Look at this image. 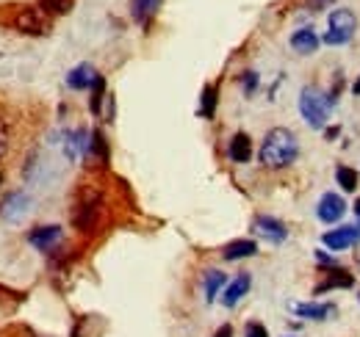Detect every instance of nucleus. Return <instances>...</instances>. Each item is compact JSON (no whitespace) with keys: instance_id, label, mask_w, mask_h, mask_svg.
<instances>
[{"instance_id":"2f4dec72","label":"nucleus","mask_w":360,"mask_h":337,"mask_svg":"<svg viewBox=\"0 0 360 337\" xmlns=\"http://www.w3.org/2000/svg\"><path fill=\"white\" fill-rule=\"evenodd\" d=\"M0 180H3V177H0Z\"/></svg>"},{"instance_id":"cd10ccee","label":"nucleus","mask_w":360,"mask_h":337,"mask_svg":"<svg viewBox=\"0 0 360 337\" xmlns=\"http://www.w3.org/2000/svg\"><path fill=\"white\" fill-rule=\"evenodd\" d=\"M335 0H308V8L311 11H321V8H327V6H333Z\"/></svg>"},{"instance_id":"7c9ffc66","label":"nucleus","mask_w":360,"mask_h":337,"mask_svg":"<svg viewBox=\"0 0 360 337\" xmlns=\"http://www.w3.org/2000/svg\"><path fill=\"white\" fill-rule=\"evenodd\" d=\"M355 213H358V218H360V199L355 202Z\"/></svg>"},{"instance_id":"b1692460","label":"nucleus","mask_w":360,"mask_h":337,"mask_svg":"<svg viewBox=\"0 0 360 337\" xmlns=\"http://www.w3.org/2000/svg\"><path fill=\"white\" fill-rule=\"evenodd\" d=\"M91 155H100L103 161H105V138H103V133H91Z\"/></svg>"},{"instance_id":"4be33fe9","label":"nucleus","mask_w":360,"mask_h":337,"mask_svg":"<svg viewBox=\"0 0 360 337\" xmlns=\"http://www.w3.org/2000/svg\"><path fill=\"white\" fill-rule=\"evenodd\" d=\"M217 111V86H205L202 88V108H200V117H214Z\"/></svg>"},{"instance_id":"4468645a","label":"nucleus","mask_w":360,"mask_h":337,"mask_svg":"<svg viewBox=\"0 0 360 337\" xmlns=\"http://www.w3.org/2000/svg\"><path fill=\"white\" fill-rule=\"evenodd\" d=\"M255 252H258L255 241H247V238H241V241H233V244H227L225 249H222V257H225V260H244V257H252Z\"/></svg>"},{"instance_id":"6e6552de","label":"nucleus","mask_w":360,"mask_h":337,"mask_svg":"<svg viewBox=\"0 0 360 337\" xmlns=\"http://www.w3.org/2000/svg\"><path fill=\"white\" fill-rule=\"evenodd\" d=\"M347 211V202L338 197V194H324L321 199H319V208H316V216L324 221V224H333V221H338L341 216Z\"/></svg>"},{"instance_id":"f8f14e48","label":"nucleus","mask_w":360,"mask_h":337,"mask_svg":"<svg viewBox=\"0 0 360 337\" xmlns=\"http://www.w3.org/2000/svg\"><path fill=\"white\" fill-rule=\"evenodd\" d=\"M97 78H100V75L94 72V67H91V64H78V67H75V70L67 75V86L81 91V88H89V86H94V81H97Z\"/></svg>"},{"instance_id":"ddd939ff","label":"nucleus","mask_w":360,"mask_h":337,"mask_svg":"<svg viewBox=\"0 0 360 337\" xmlns=\"http://www.w3.org/2000/svg\"><path fill=\"white\" fill-rule=\"evenodd\" d=\"M319 44H321V39L316 37L314 28H300V31H294V37H291V47H294L297 53H302V55L316 53Z\"/></svg>"},{"instance_id":"f03ea898","label":"nucleus","mask_w":360,"mask_h":337,"mask_svg":"<svg viewBox=\"0 0 360 337\" xmlns=\"http://www.w3.org/2000/svg\"><path fill=\"white\" fill-rule=\"evenodd\" d=\"M330 111H333V100H327V94H321L314 86L302 88V94H300V114H302V119L308 125L316 127V130L324 127L327 119H330Z\"/></svg>"},{"instance_id":"a878e982","label":"nucleus","mask_w":360,"mask_h":337,"mask_svg":"<svg viewBox=\"0 0 360 337\" xmlns=\"http://www.w3.org/2000/svg\"><path fill=\"white\" fill-rule=\"evenodd\" d=\"M241 84H244V91H247V94H252V91L258 88V75H255V72H244V75H241Z\"/></svg>"},{"instance_id":"dca6fc26","label":"nucleus","mask_w":360,"mask_h":337,"mask_svg":"<svg viewBox=\"0 0 360 337\" xmlns=\"http://www.w3.org/2000/svg\"><path fill=\"white\" fill-rule=\"evenodd\" d=\"M355 285V277L352 274H344V271H333L319 288H316V293H327V291H333V288H352Z\"/></svg>"},{"instance_id":"6ab92c4d","label":"nucleus","mask_w":360,"mask_h":337,"mask_svg":"<svg viewBox=\"0 0 360 337\" xmlns=\"http://www.w3.org/2000/svg\"><path fill=\"white\" fill-rule=\"evenodd\" d=\"M335 180H338V185L344 188V191H355L358 188V171L349 166H338L335 168Z\"/></svg>"},{"instance_id":"a211bd4d","label":"nucleus","mask_w":360,"mask_h":337,"mask_svg":"<svg viewBox=\"0 0 360 337\" xmlns=\"http://www.w3.org/2000/svg\"><path fill=\"white\" fill-rule=\"evenodd\" d=\"M294 312L300 318H311V321H324L330 315L327 304H294Z\"/></svg>"},{"instance_id":"423d86ee","label":"nucleus","mask_w":360,"mask_h":337,"mask_svg":"<svg viewBox=\"0 0 360 337\" xmlns=\"http://www.w3.org/2000/svg\"><path fill=\"white\" fill-rule=\"evenodd\" d=\"M28 208H31V199H28L22 191H11V194L3 199V205H0V218L17 224V221L28 213Z\"/></svg>"},{"instance_id":"f3484780","label":"nucleus","mask_w":360,"mask_h":337,"mask_svg":"<svg viewBox=\"0 0 360 337\" xmlns=\"http://www.w3.org/2000/svg\"><path fill=\"white\" fill-rule=\"evenodd\" d=\"M72 218H75V227H78V230H91V227H94V218H97V199L84 202L81 211L75 213Z\"/></svg>"},{"instance_id":"0eeeda50","label":"nucleus","mask_w":360,"mask_h":337,"mask_svg":"<svg viewBox=\"0 0 360 337\" xmlns=\"http://www.w3.org/2000/svg\"><path fill=\"white\" fill-rule=\"evenodd\" d=\"M255 232L261 238H266L269 244H283L288 238V230L280 218H271V216H258L255 218Z\"/></svg>"},{"instance_id":"c756f323","label":"nucleus","mask_w":360,"mask_h":337,"mask_svg":"<svg viewBox=\"0 0 360 337\" xmlns=\"http://www.w3.org/2000/svg\"><path fill=\"white\" fill-rule=\"evenodd\" d=\"M352 91H355V94H358V97H360V78H358V84L352 86Z\"/></svg>"},{"instance_id":"c85d7f7f","label":"nucleus","mask_w":360,"mask_h":337,"mask_svg":"<svg viewBox=\"0 0 360 337\" xmlns=\"http://www.w3.org/2000/svg\"><path fill=\"white\" fill-rule=\"evenodd\" d=\"M214 337H233V326H230V324H225V326H219V329L214 332Z\"/></svg>"},{"instance_id":"393cba45","label":"nucleus","mask_w":360,"mask_h":337,"mask_svg":"<svg viewBox=\"0 0 360 337\" xmlns=\"http://www.w3.org/2000/svg\"><path fill=\"white\" fill-rule=\"evenodd\" d=\"M244 337H269V332H266V326H264V324L250 321V324H247V329H244Z\"/></svg>"},{"instance_id":"20e7f679","label":"nucleus","mask_w":360,"mask_h":337,"mask_svg":"<svg viewBox=\"0 0 360 337\" xmlns=\"http://www.w3.org/2000/svg\"><path fill=\"white\" fill-rule=\"evenodd\" d=\"M14 25L22 31V34H34V37H42L50 31V22H47L45 11L42 8H31V6H22L14 17Z\"/></svg>"},{"instance_id":"412c9836","label":"nucleus","mask_w":360,"mask_h":337,"mask_svg":"<svg viewBox=\"0 0 360 337\" xmlns=\"http://www.w3.org/2000/svg\"><path fill=\"white\" fill-rule=\"evenodd\" d=\"M75 0H39V8L45 14H70Z\"/></svg>"},{"instance_id":"1a4fd4ad","label":"nucleus","mask_w":360,"mask_h":337,"mask_svg":"<svg viewBox=\"0 0 360 337\" xmlns=\"http://www.w3.org/2000/svg\"><path fill=\"white\" fill-rule=\"evenodd\" d=\"M28 241H31V246H37L39 252H50V249L61 241V227H39V230H34V232L28 235Z\"/></svg>"},{"instance_id":"9d476101","label":"nucleus","mask_w":360,"mask_h":337,"mask_svg":"<svg viewBox=\"0 0 360 337\" xmlns=\"http://www.w3.org/2000/svg\"><path fill=\"white\" fill-rule=\"evenodd\" d=\"M230 161L233 164H247L250 158H252V141H250V136L247 133H236L233 138H230Z\"/></svg>"},{"instance_id":"aec40b11","label":"nucleus","mask_w":360,"mask_h":337,"mask_svg":"<svg viewBox=\"0 0 360 337\" xmlns=\"http://www.w3.org/2000/svg\"><path fill=\"white\" fill-rule=\"evenodd\" d=\"M222 285H225V274H222V271H208V274H205V298L214 301Z\"/></svg>"},{"instance_id":"2eb2a0df","label":"nucleus","mask_w":360,"mask_h":337,"mask_svg":"<svg viewBox=\"0 0 360 337\" xmlns=\"http://www.w3.org/2000/svg\"><path fill=\"white\" fill-rule=\"evenodd\" d=\"M161 8V0H131V17L136 22H147Z\"/></svg>"},{"instance_id":"bb28decb","label":"nucleus","mask_w":360,"mask_h":337,"mask_svg":"<svg viewBox=\"0 0 360 337\" xmlns=\"http://www.w3.org/2000/svg\"><path fill=\"white\" fill-rule=\"evenodd\" d=\"M6 150H8V130H6V125L0 122V158L6 155Z\"/></svg>"},{"instance_id":"f257e3e1","label":"nucleus","mask_w":360,"mask_h":337,"mask_svg":"<svg viewBox=\"0 0 360 337\" xmlns=\"http://www.w3.org/2000/svg\"><path fill=\"white\" fill-rule=\"evenodd\" d=\"M300 155V144L297 136L285 127H274L266 133L264 144H261V164L266 168H285L291 166Z\"/></svg>"},{"instance_id":"7ed1b4c3","label":"nucleus","mask_w":360,"mask_h":337,"mask_svg":"<svg viewBox=\"0 0 360 337\" xmlns=\"http://www.w3.org/2000/svg\"><path fill=\"white\" fill-rule=\"evenodd\" d=\"M355 28H358V20L349 8H335L330 14V31H324L321 42L324 44H347L355 37Z\"/></svg>"},{"instance_id":"5701e85b","label":"nucleus","mask_w":360,"mask_h":337,"mask_svg":"<svg viewBox=\"0 0 360 337\" xmlns=\"http://www.w3.org/2000/svg\"><path fill=\"white\" fill-rule=\"evenodd\" d=\"M91 88H94V97H91V111H94V114H100V103H103V91H105V84H103V78H97Z\"/></svg>"},{"instance_id":"39448f33","label":"nucleus","mask_w":360,"mask_h":337,"mask_svg":"<svg viewBox=\"0 0 360 337\" xmlns=\"http://www.w3.org/2000/svg\"><path fill=\"white\" fill-rule=\"evenodd\" d=\"M321 244L327 249H335V252L355 246V244H360V224H347V227H338V230L324 232L321 235Z\"/></svg>"},{"instance_id":"9b49d317","label":"nucleus","mask_w":360,"mask_h":337,"mask_svg":"<svg viewBox=\"0 0 360 337\" xmlns=\"http://www.w3.org/2000/svg\"><path fill=\"white\" fill-rule=\"evenodd\" d=\"M250 285H252V279H250V274H238L230 285H227L225 296H222V304L225 307H236L244 296H247V291H250Z\"/></svg>"}]
</instances>
